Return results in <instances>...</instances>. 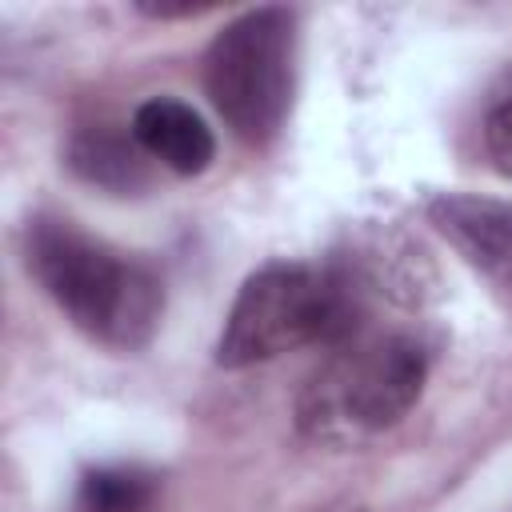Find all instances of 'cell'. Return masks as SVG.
I'll return each mask as SVG.
<instances>
[{
  "instance_id": "2",
  "label": "cell",
  "mask_w": 512,
  "mask_h": 512,
  "mask_svg": "<svg viewBox=\"0 0 512 512\" xmlns=\"http://www.w3.org/2000/svg\"><path fill=\"white\" fill-rule=\"evenodd\" d=\"M356 332L352 288L312 264H268L244 280L216 340V364L248 368L304 344H344Z\"/></svg>"
},
{
  "instance_id": "7",
  "label": "cell",
  "mask_w": 512,
  "mask_h": 512,
  "mask_svg": "<svg viewBox=\"0 0 512 512\" xmlns=\"http://www.w3.org/2000/svg\"><path fill=\"white\" fill-rule=\"evenodd\" d=\"M140 144L132 136V144L116 132H104V128H88L80 132L72 144H68V164L88 180V184H100L108 192H132L148 180L144 172V160H140Z\"/></svg>"
},
{
  "instance_id": "1",
  "label": "cell",
  "mask_w": 512,
  "mask_h": 512,
  "mask_svg": "<svg viewBox=\"0 0 512 512\" xmlns=\"http://www.w3.org/2000/svg\"><path fill=\"white\" fill-rule=\"evenodd\" d=\"M28 268L92 340L120 352L152 340L164 312V284L148 264L112 252L68 220H36L28 228Z\"/></svg>"
},
{
  "instance_id": "5",
  "label": "cell",
  "mask_w": 512,
  "mask_h": 512,
  "mask_svg": "<svg viewBox=\"0 0 512 512\" xmlns=\"http://www.w3.org/2000/svg\"><path fill=\"white\" fill-rule=\"evenodd\" d=\"M428 220L472 268L512 288V204L444 192L428 204Z\"/></svg>"
},
{
  "instance_id": "6",
  "label": "cell",
  "mask_w": 512,
  "mask_h": 512,
  "mask_svg": "<svg viewBox=\"0 0 512 512\" xmlns=\"http://www.w3.org/2000/svg\"><path fill=\"white\" fill-rule=\"evenodd\" d=\"M132 136L152 160H160L176 176H196L216 156L212 128L200 120L196 108H188L184 100H172V96L144 100L132 116Z\"/></svg>"
},
{
  "instance_id": "4",
  "label": "cell",
  "mask_w": 512,
  "mask_h": 512,
  "mask_svg": "<svg viewBox=\"0 0 512 512\" xmlns=\"http://www.w3.org/2000/svg\"><path fill=\"white\" fill-rule=\"evenodd\" d=\"M424 380L428 356L412 336L352 340V348H340L328 368L308 384L300 420L320 436L380 432L412 412Z\"/></svg>"
},
{
  "instance_id": "8",
  "label": "cell",
  "mask_w": 512,
  "mask_h": 512,
  "mask_svg": "<svg viewBox=\"0 0 512 512\" xmlns=\"http://www.w3.org/2000/svg\"><path fill=\"white\" fill-rule=\"evenodd\" d=\"M152 504V476L136 468H96L80 480V512H144Z\"/></svg>"
},
{
  "instance_id": "9",
  "label": "cell",
  "mask_w": 512,
  "mask_h": 512,
  "mask_svg": "<svg viewBox=\"0 0 512 512\" xmlns=\"http://www.w3.org/2000/svg\"><path fill=\"white\" fill-rule=\"evenodd\" d=\"M484 152L492 160V168L500 176H512V68L492 84L488 100H484Z\"/></svg>"
},
{
  "instance_id": "3",
  "label": "cell",
  "mask_w": 512,
  "mask_h": 512,
  "mask_svg": "<svg viewBox=\"0 0 512 512\" xmlns=\"http://www.w3.org/2000/svg\"><path fill=\"white\" fill-rule=\"evenodd\" d=\"M296 24L288 8H252L224 24L204 56V88L224 124L264 144L280 132L292 100Z\"/></svg>"
}]
</instances>
